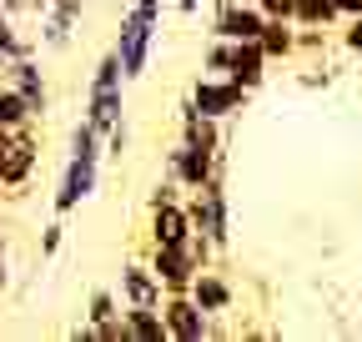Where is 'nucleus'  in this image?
Listing matches in <instances>:
<instances>
[{
  "instance_id": "0eeeda50",
  "label": "nucleus",
  "mask_w": 362,
  "mask_h": 342,
  "mask_svg": "<svg viewBox=\"0 0 362 342\" xmlns=\"http://www.w3.org/2000/svg\"><path fill=\"white\" fill-rule=\"evenodd\" d=\"M0 81H6L11 91L25 96V106H30L35 121L51 111V86H45V71L35 66V56H16V61H6V66H0Z\"/></svg>"
},
{
  "instance_id": "4be33fe9",
  "label": "nucleus",
  "mask_w": 362,
  "mask_h": 342,
  "mask_svg": "<svg viewBox=\"0 0 362 342\" xmlns=\"http://www.w3.org/2000/svg\"><path fill=\"white\" fill-rule=\"evenodd\" d=\"M66 156H86V161H101V131H96V126H90L86 116L71 126V151Z\"/></svg>"
},
{
  "instance_id": "20e7f679",
  "label": "nucleus",
  "mask_w": 362,
  "mask_h": 342,
  "mask_svg": "<svg viewBox=\"0 0 362 342\" xmlns=\"http://www.w3.org/2000/svg\"><path fill=\"white\" fill-rule=\"evenodd\" d=\"M146 267L156 272V282H161L166 292H187L202 262H197L192 237H187V242H156V247H151V256H146Z\"/></svg>"
},
{
  "instance_id": "9b49d317",
  "label": "nucleus",
  "mask_w": 362,
  "mask_h": 342,
  "mask_svg": "<svg viewBox=\"0 0 362 342\" xmlns=\"http://www.w3.org/2000/svg\"><path fill=\"white\" fill-rule=\"evenodd\" d=\"M187 297H192V302H197L206 317H221V312H232V302H237V287H232V277H226V272H216V267H197V277H192Z\"/></svg>"
},
{
  "instance_id": "4468645a",
  "label": "nucleus",
  "mask_w": 362,
  "mask_h": 342,
  "mask_svg": "<svg viewBox=\"0 0 362 342\" xmlns=\"http://www.w3.org/2000/svg\"><path fill=\"white\" fill-rule=\"evenodd\" d=\"M151 247L156 242H187L192 237V217H187V201L171 196V201H156L151 206V227H146Z\"/></svg>"
},
{
  "instance_id": "6e6552de",
  "label": "nucleus",
  "mask_w": 362,
  "mask_h": 342,
  "mask_svg": "<svg viewBox=\"0 0 362 342\" xmlns=\"http://www.w3.org/2000/svg\"><path fill=\"white\" fill-rule=\"evenodd\" d=\"M96 182H101V161H86V156H66V166H61V182H56V211L66 217V211H76L90 191H96Z\"/></svg>"
},
{
  "instance_id": "f3484780",
  "label": "nucleus",
  "mask_w": 362,
  "mask_h": 342,
  "mask_svg": "<svg viewBox=\"0 0 362 342\" xmlns=\"http://www.w3.org/2000/svg\"><path fill=\"white\" fill-rule=\"evenodd\" d=\"M121 327H126V342H166L161 307H121Z\"/></svg>"
},
{
  "instance_id": "dca6fc26",
  "label": "nucleus",
  "mask_w": 362,
  "mask_h": 342,
  "mask_svg": "<svg viewBox=\"0 0 362 342\" xmlns=\"http://www.w3.org/2000/svg\"><path fill=\"white\" fill-rule=\"evenodd\" d=\"M267 56L257 40H232V66H226V76H232L237 86H247V91H257V86L267 81Z\"/></svg>"
},
{
  "instance_id": "a211bd4d",
  "label": "nucleus",
  "mask_w": 362,
  "mask_h": 342,
  "mask_svg": "<svg viewBox=\"0 0 362 342\" xmlns=\"http://www.w3.org/2000/svg\"><path fill=\"white\" fill-rule=\"evenodd\" d=\"M257 46H262L267 61H292L297 56V25L292 20H262Z\"/></svg>"
},
{
  "instance_id": "39448f33",
  "label": "nucleus",
  "mask_w": 362,
  "mask_h": 342,
  "mask_svg": "<svg viewBox=\"0 0 362 342\" xmlns=\"http://www.w3.org/2000/svg\"><path fill=\"white\" fill-rule=\"evenodd\" d=\"M247 86H237L232 76H197V86H192V106L202 111V116H211V121H226V116H237L242 106H247Z\"/></svg>"
},
{
  "instance_id": "f03ea898",
  "label": "nucleus",
  "mask_w": 362,
  "mask_h": 342,
  "mask_svg": "<svg viewBox=\"0 0 362 342\" xmlns=\"http://www.w3.org/2000/svg\"><path fill=\"white\" fill-rule=\"evenodd\" d=\"M187 217H192V232L206 237L216 252H226V242H232V196H226V182L211 177L197 187V196L187 201Z\"/></svg>"
},
{
  "instance_id": "393cba45",
  "label": "nucleus",
  "mask_w": 362,
  "mask_h": 342,
  "mask_svg": "<svg viewBox=\"0 0 362 342\" xmlns=\"http://www.w3.org/2000/svg\"><path fill=\"white\" fill-rule=\"evenodd\" d=\"M66 247V222H51V227H40V256H56Z\"/></svg>"
},
{
  "instance_id": "ddd939ff",
  "label": "nucleus",
  "mask_w": 362,
  "mask_h": 342,
  "mask_svg": "<svg viewBox=\"0 0 362 342\" xmlns=\"http://www.w3.org/2000/svg\"><path fill=\"white\" fill-rule=\"evenodd\" d=\"M121 307H161V297H166V287L156 282V272L146 267V262H126L121 267Z\"/></svg>"
},
{
  "instance_id": "1a4fd4ad",
  "label": "nucleus",
  "mask_w": 362,
  "mask_h": 342,
  "mask_svg": "<svg viewBox=\"0 0 362 342\" xmlns=\"http://www.w3.org/2000/svg\"><path fill=\"white\" fill-rule=\"evenodd\" d=\"M81 16H86V0H45V11L35 16L40 20V46L45 51H66L76 40Z\"/></svg>"
},
{
  "instance_id": "b1692460",
  "label": "nucleus",
  "mask_w": 362,
  "mask_h": 342,
  "mask_svg": "<svg viewBox=\"0 0 362 342\" xmlns=\"http://www.w3.org/2000/svg\"><path fill=\"white\" fill-rule=\"evenodd\" d=\"M226 66H232V40L211 35V46L202 51V76H226Z\"/></svg>"
},
{
  "instance_id": "9d476101",
  "label": "nucleus",
  "mask_w": 362,
  "mask_h": 342,
  "mask_svg": "<svg viewBox=\"0 0 362 342\" xmlns=\"http://www.w3.org/2000/svg\"><path fill=\"white\" fill-rule=\"evenodd\" d=\"M161 322H166V337H176V342H202L211 317L192 302L187 292H166L161 297Z\"/></svg>"
},
{
  "instance_id": "6ab92c4d",
  "label": "nucleus",
  "mask_w": 362,
  "mask_h": 342,
  "mask_svg": "<svg viewBox=\"0 0 362 342\" xmlns=\"http://www.w3.org/2000/svg\"><path fill=\"white\" fill-rule=\"evenodd\" d=\"M16 56H35V35H25L16 16L0 11V66L16 61Z\"/></svg>"
},
{
  "instance_id": "a878e982",
  "label": "nucleus",
  "mask_w": 362,
  "mask_h": 342,
  "mask_svg": "<svg viewBox=\"0 0 362 342\" xmlns=\"http://www.w3.org/2000/svg\"><path fill=\"white\" fill-rule=\"evenodd\" d=\"M257 6H262L267 20H292V6H297V0H257Z\"/></svg>"
},
{
  "instance_id": "c756f323",
  "label": "nucleus",
  "mask_w": 362,
  "mask_h": 342,
  "mask_svg": "<svg viewBox=\"0 0 362 342\" xmlns=\"http://www.w3.org/2000/svg\"><path fill=\"white\" fill-rule=\"evenodd\" d=\"M197 6H202V0H176V11H181V16H197Z\"/></svg>"
},
{
  "instance_id": "7ed1b4c3",
  "label": "nucleus",
  "mask_w": 362,
  "mask_h": 342,
  "mask_svg": "<svg viewBox=\"0 0 362 342\" xmlns=\"http://www.w3.org/2000/svg\"><path fill=\"white\" fill-rule=\"evenodd\" d=\"M221 171H226V156L221 151H202V146H187V141H176L166 151V182L187 187V191H197L202 182L221 177Z\"/></svg>"
},
{
  "instance_id": "f8f14e48",
  "label": "nucleus",
  "mask_w": 362,
  "mask_h": 342,
  "mask_svg": "<svg viewBox=\"0 0 362 342\" xmlns=\"http://www.w3.org/2000/svg\"><path fill=\"white\" fill-rule=\"evenodd\" d=\"M262 6H242V0H221L211 16V35L221 40H257L262 35Z\"/></svg>"
},
{
  "instance_id": "5701e85b",
  "label": "nucleus",
  "mask_w": 362,
  "mask_h": 342,
  "mask_svg": "<svg viewBox=\"0 0 362 342\" xmlns=\"http://www.w3.org/2000/svg\"><path fill=\"white\" fill-rule=\"evenodd\" d=\"M121 312V297L111 292V287H96L90 292V302H86V322H111Z\"/></svg>"
},
{
  "instance_id": "cd10ccee",
  "label": "nucleus",
  "mask_w": 362,
  "mask_h": 342,
  "mask_svg": "<svg viewBox=\"0 0 362 342\" xmlns=\"http://www.w3.org/2000/svg\"><path fill=\"white\" fill-rule=\"evenodd\" d=\"M337 16H362V0H332Z\"/></svg>"
},
{
  "instance_id": "aec40b11",
  "label": "nucleus",
  "mask_w": 362,
  "mask_h": 342,
  "mask_svg": "<svg viewBox=\"0 0 362 342\" xmlns=\"http://www.w3.org/2000/svg\"><path fill=\"white\" fill-rule=\"evenodd\" d=\"M337 20V6L332 0H297L292 6V25L297 30H322V25H332Z\"/></svg>"
},
{
  "instance_id": "bb28decb",
  "label": "nucleus",
  "mask_w": 362,
  "mask_h": 342,
  "mask_svg": "<svg viewBox=\"0 0 362 342\" xmlns=\"http://www.w3.org/2000/svg\"><path fill=\"white\" fill-rule=\"evenodd\" d=\"M342 46L352 56H362V16H347V35H342Z\"/></svg>"
},
{
  "instance_id": "423d86ee",
  "label": "nucleus",
  "mask_w": 362,
  "mask_h": 342,
  "mask_svg": "<svg viewBox=\"0 0 362 342\" xmlns=\"http://www.w3.org/2000/svg\"><path fill=\"white\" fill-rule=\"evenodd\" d=\"M35 166H40V141H35V121H25L16 131V141H11V151H6V161H0V187L11 196H25Z\"/></svg>"
},
{
  "instance_id": "f257e3e1",
  "label": "nucleus",
  "mask_w": 362,
  "mask_h": 342,
  "mask_svg": "<svg viewBox=\"0 0 362 342\" xmlns=\"http://www.w3.org/2000/svg\"><path fill=\"white\" fill-rule=\"evenodd\" d=\"M161 11H166V0H131V6H126L121 30H116V46H111L126 81H141V76H146V61H151V51H156Z\"/></svg>"
},
{
  "instance_id": "c85d7f7f",
  "label": "nucleus",
  "mask_w": 362,
  "mask_h": 342,
  "mask_svg": "<svg viewBox=\"0 0 362 342\" xmlns=\"http://www.w3.org/2000/svg\"><path fill=\"white\" fill-rule=\"evenodd\" d=\"M11 287V267H6V252H0V292Z\"/></svg>"
},
{
  "instance_id": "412c9836",
  "label": "nucleus",
  "mask_w": 362,
  "mask_h": 342,
  "mask_svg": "<svg viewBox=\"0 0 362 342\" xmlns=\"http://www.w3.org/2000/svg\"><path fill=\"white\" fill-rule=\"evenodd\" d=\"M25 121H35V116H30V106H25V96H21V91H11V86L0 81V126H6V131H21Z\"/></svg>"
},
{
  "instance_id": "2eb2a0df",
  "label": "nucleus",
  "mask_w": 362,
  "mask_h": 342,
  "mask_svg": "<svg viewBox=\"0 0 362 342\" xmlns=\"http://www.w3.org/2000/svg\"><path fill=\"white\" fill-rule=\"evenodd\" d=\"M181 141L187 146H202V151H226V136H221V121L202 116L192 101H181Z\"/></svg>"
},
{
  "instance_id": "7c9ffc66",
  "label": "nucleus",
  "mask_w": 362,
  "mask_h": 342,
  "mask_svg": "<svg viewBox=\"0 0 362 342\" xmlns=\"http://www.w3.org/2000/svg\"><path fill=\"white\" fill-rule=\"evenodd\" d=\"M242 6H257V0H242Z\"/></svg>"
}]
</instances>
